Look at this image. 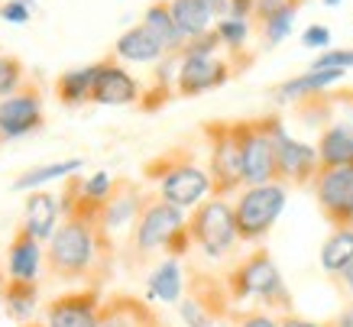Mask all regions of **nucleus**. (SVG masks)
Instances as JSON below:
<instances>
[{"label": "nucleus", "mask_w": 353, "mask_h": 327, "mask_svg": "<svg viewBox=\"0 0 353 327\" xmlns=\"http://www.w3.org/2000/svg\"><path fill=\"white\" fill-rule=\"evenodd\" d=\"M62 224L49 240V272L62 282H91L97 285V269L108 256V230L101 224L104 204H94L81 195V179H68L59 195Z\"/></svg>", "instance_id": "obj_1"}, {"label": "nucleus", "mask_w": 353, "mask_h": 327, "mask_svg": "<svg viewBox=\"0 0 353 327\" xmlns=\"http://www.w3.org/2000/svg\"><path fill=\"white\" fill-rule=\"evenodd\" d=\"M227 295L234 305L256 301L263 308H279V311L292 308V295L282 282V272L266 250H256L240 266H234V272L227 275Z\"/></svg>", "instance_id": "obj_2"}, {"label": "nucleus", "mask_w": 353, "mask_h": 327, "mask_svg": "<svg viewBox=\"0 0 353 327\" xmlns=\"http://www.w3.org/2000/svg\"><path fill=\"white\" fill-rule=\"evenodd\" d=\"M192 233H188V217H185L182 208H175L169 201H150L139 221L133 224V246L139 253H156V250H165V256L179 259V256L188 253L192 246Z\"/></svg>", "instance_id": "obj_3"}, {"label": "nucleus", "mask_w": 353, "mask_h": 327, "mask_svg": "<svg viewBox=\"0 0 353 327\" xmlns=\"http://www.w3.org/2000/svg\"><path fill=\"white\" fill-rule=\"evenodd\" d=\"M146 175L159 185V198L175 204V208H182V211H194L201 201H208L214 195L211 175L185 156L156 159V162L146 166Z\"/></svg>", "instance_id": "obj_4"}, {"label": "nucleus", "mask_w": 353, "mask_h": 327, "mask_svg": "<svg viewBox=\"0 0 353 327\" xmlns=\"http://www.w3.org/2000/svg\"><path fill=\"white\" fill-rule=\"evenodd\" d=\"M285 201H289V188H285L282 181L253 185V188L240 191L234 201L236 237H240V243L266 240V233L272 230V224L279 221V214L285 211Z\"/></svg>", "instance_id": "obj_5"}, {"label": "nucleus", "mask_w": 353, "mask_h": 327, "mask_svg": "<svg viewBox=\"0 0 353 327\" xmlns=\"http://www.w3.org/2000/svg\"><path fill=\"white\" fill-rule=\"evenodd\" d=\"M204 139H208V159H211L208 175H211L214 198L240 195L246 185H243V149H240L236 123H208Z\"/></svg>", "instance_id": "obj_6"}, {"label": "nucleus", "mask_w": 353, "mask_h": 327, "mask_svg": "<svg viewBox=\"0 0 353 327\" xmlns=\"http://www.w3.org/2000/svg\"><path fill=\"white\" fill-rule=\"evenodd\" d=\"M188 233H192L194 246H201V253L208 259H224L234 250L240 237H236V217L234 204L227 198H211L201 201L188 217Z\"/></svg>", "instance_id": "obj_7"}, {"label": "nucleus", "mask_w": 353, "mask_h": 327, "mask_svg": "<svg viewBox=\"0 0 353 327\" xmlns=\"http://www.w3.org/2000/svg\"><path fill=\"white\" fill-rule=\"evenodd\" d=\"M236 133H240V149H243V185L246 188L279 181L272 117H259V120H236Z\"/></svg>", "instance_id": "obj_8"}, {"label": "nucleus", "mask_w": 353, "mask_h": 327, "mask_svg": "<svg viewBox=\"0 0 353 327\" xmlns=\"http://www.w3.org/2000/svg\"><path fill=\"white\" fill-rule=\"evenodd\" d=\"M272 137H276V162H279V181L285 185H308L314 175L321 172V159H318V146L301 143L285 130V123L272 117Z\"/></svg>", "instance_id": "obj_9"}, {"label": "nucleus", "mask_w": 353, "mask_h": 327, "mask_svg": "<svg viewBox=\"0 0 353 327\" xmlns=\"http://www.w3.org/2000/svg\"><path fill=\"white\" fill-rule=\"evenodd\" d=\"M39 127H43V95H39V88L26 85L17 95L0 101V139L3 143L30 137Z\"/></svg>", "instance_id": "obj_10"}, {"label": "nucleus", "mask_w": 353, "mask_h": 327, "mask_svg": "<svg viewBox=\"0 0 353 327\" xmlns=\"http://www.w3.org/2000/svg\"><path fill=\"white\" fill-rule=\"evenodd\" d=\"M314 198L321 208L324 221L331 227H341L343 214L353 204V166H341V169H321L314 175Z\"/></svg>", "instance_id": "obj_11"}, {"label": "nucleus", "mask_w": 353, "mask_h": 327, "mask_svg": "<svg viewBox=\"0 0 353 327\" xmlns=\"http://www.w3.org/2000/svg\"><path fill=\"white\" fill-rule=\"evenodd\" d=\"M46 327H101V295L94 285L55 298L46 311Z\"/></svg>", "instance_id": "obj_12"}, {"label": "nucleus", "mask_w": 353, "mask_h": 327, "mask_svg": "<svg viewBox=\"0 0 353 327\" xmlns=\"http://www.w3.org/2000/svg\"><path fill=\"white\" fill-rule=\"evenodd\" d=\"M227 78H230V65L221 55H208V59L182 55V65H179V75H175V91L185 97H194L221 88Z\"/></svg>", "instance_id": "obj_13"}, {"label": "nucleus", "mask_w": 353, "mask_h": 327, "mask_svg": "<svg viewBox=\"0 0 353 327\" xmlns=\"http://www.w3.org/2000/svg\"><path fill=\"white\" fill-rule=\"evenodd\" d=\"M94 104H104V107H127V104H137L139 101V85L137 78L120 68L117 62H101V72H97V81H94V95H91Z\"/></svg>", "instance_id": "obj_14"}, {"label": "nucleus", "mask_w": 353, "mask_h": 327, "mask_svg": "<svg viewBox=\"0 0 353 327\" xmlns=\"http://www.w3.org/2000/svg\"><path fill=\"white\" fill-rule=\"evenodd\" d=\"M146 204H150V201H143V191H139L133 181L117 179L114 195L104 201V211H101V224H104V230L114 233V230H123L127 224H137Z\"/></svg>", "instance_id": "obj_15"}, {"label": "nucleus", "mask_w": 353, "mask_h": 327, "mask_svg": "<svg viewBox=\"0 0 353 327\" xmlns=\"http://www.w3.org/2000/svg\"><path fill=\"white\" fill-rule=\"evenodd\" d=\"M59 217H62L59 195H49V191H30L26 211H23V230H30L39 243L52 240L55 230H59Z\"/></svg>", "instance_id": "obj_16"}, {"label": "nucleus", "mask_w": 353, "mask_h": 327, "mask_svg": "<svg viewBox=\"0 0 353 327\" xmlns=\"http://www.w3.org/2000/svg\"><path fill=\"white\" fill-rule=\"evenodd\" d=\"M318 159H321V169L353 166V120H337L321 130Z\"/></svg>", "instance_id": "obj_17"}, {"label": "nucleus", "mask_w": 353, "mask_h": 327, "mask_svg": "<svg viewBox=\"0 0 353 327\" xmlns=\"http://www.w3.org/2000/svg\"><path fill=\"white\" fill-rule=\"evenodd\" d=\"M343 75L347 72H341V68H308L305 75H295L289 81H282L276 88V101L289 104V101L314 97V95H321V91H327L331 85H337V81H343Z\"/></svg>", "instance_id": "obj_18"}, {"label": "nucleus", "mask_w": 353, "mask_h": 327, "mask_svg": "<svg viewBox=\"0 0 353 327\" xmlns=\"http://www.w3.org/2000/svg\"><path fill=\"white\" fill-rule=\"evenodd\" d=\"M39 266H43V246H39V240H36L30 230L20 227L10 243V253H7V272H10V279L36 282Z\"/></svg>", "instance_id": "obj_19"}, {"label": "nucleus", "mask_w": 353, "mask_h": 327, "mask_svg": "<svg viewBox=\"0 0 353 327\" xmlns=\"http://www.w3.org/2000/svg\"><path fill=\"white\" fill-rule=\"evenodd\" d=\"M114 52H117V59H123V62H137V65L162 62V59L169 55L162 49L159 39H156L143 23H139V26H130V30L120 36L117 46H114Z\"/></svg>", "instance_id": "obj_20"}, {"label": "nucleus", "mask_w": 353, "mask_h": 327, "mask_svg": "<svg viewBox=\"0 0 353 327\" xmlns=\"http://www.w3.org/2000/svg\"><path fill=\"white\" fill-rule=\"evenodd\" d=\"M97 72H101V62L85 65V68H72V72L59 75V81H55V95H59V101L68 104V107H78V104H85V101H91Z\"/></svg>", "instance_id": "obj_21"}, {"label": "nucleus", "mask_w": 353, "mask_h": 327, "mask_svg": "<svg viewBox=\"0 0 353 327\" xmlns=\"http://www.w3.org/2000/svg\"><path fill=\"white\" fill-rule=\"evenodd\" d=\"M169 10H172V20L179 26V32L185 36V43H192L204 32H211L214 26V17L208 13L201 0H169Z\"/></svg>", "instance_id": "obj_22"}, {"label": "nucleus", "mask_w": 353, "mask_h": 327, "mask_svg": "<svg viewBox=\"0 0 353 327\" xmlns=\"http://www.w3.org/2000/svg\"><path fill=\"white\" fill-rule=\"evenodd\" d=\"M143 26H146V30L159 39L162 49H165L169 55H175V52H182V49H185V36L179 32L175 20H172L169 3H162V0L150 3V7H146V13H143Z\"/></svg>", "instance_id": "obj_23"}, {"label": "nucleus", "mask_w": 353, "mask_h": 327, "mask_svg": "<svg viewBox=\"0 0 353 327\" xmlns=\"http://www.w3.org/2000/svg\"><path fill=\"white\" fill-rule=\"evenodd\" d=\"M85 169V159H62V162H49V166H36V169H26L20 179L13 181V191H39L43 185L55 179H72Z\"/></svg>", "instance_id": "obj_24"}, {"label": "nucleus", "mask_w": 353, "mask_h": 327, "mask_svg": "<svg viewBox=\"0 0 353 327\" xmlns=\"http://www.w3.org/2000/svg\"><path fill=\"white\" fill-rule=\"evenodd\" d=\"M182 266L179 259H162L156 269L150 272V298L152 301H162V305H175L182 298Z\"/></svg>", "instance_id": "obj_25"}, {"label": "nucleus", "mask_w": 353, "mask_h": 327, "mask_svg": "<svg viewBox=\"0 0 353 327\" xmlns=\"http://www.w3.org/2000/svg\"><path fill=\"white\" fill-rule=\"evenodd\" d=\"M353 263V227H337L321 246V269L341 279L343 269Z\"/></svg>", "instance_id": "obj_26"}, {"label": "nucleus", "mask_w": 353, "mask_h": 327, "mask_svg": "<svg viewBox=\"0 0 353 327\" xmlns=\"http://www.w3.org/2000/svg\"><path fill=\"white\" fill-rule=\"evenodd\" d=\"M36 301H39V288L36 282H23V279H10L7 288H3V308L13 321L26 324L36 311Z\"/></svg>", "instance_id": "obj_27"}, {"label": "nucleus", "mask_w": 353, "mask_h": 327, "mask_svg": "<svg viewBox=\"0 0 353 327\" xmlns=\"http://www.w3.org/2000/svg\"><path fill=\"white\" fill-rule=\"evenodd\" d=\"M299 7H301V0H292L285 10H279L276 17H269L266 23H259V26H263V43H266V46L285 43V39L292 36V30H295V17H299Z\"/></svg>", "instance_id": "obj_28"}, {"label": "nucleus", "mask_w": 353, "mask_h": 327, "mask_svg": "<svg viewBox=\"0 0 353 327\" xmlns=\"http://www.w3.org/2000/svg\"><path fill=\"white\" fill-rule=\"evenodd\" d=\"M23 78H26V72H23L20 59H17V55H0V101L17 95L20 88H26Z\"/></svg>", "instance_id": "obj_29"}, {"label": "nucleus", "mask_w": 353, "mask_h": 327, "mask_svg": "<svg viewBox=\"0 0 353 327\" xmlns=\"http://www.w3.org/2000/svg\"><path fill=\"white\" fill-rule=\"evenodd\" d=\"M214 32L221 36L224 49H243V43L250 39V20H234V17H224V20L214 23Z\"/></svg>", "instance_id": "obj_30"}, {"label": "nucleus", "mask_w": 353, "mask_h": 327, "mask_svg": "<svg viewBox=\"0 0 353 327\" xmlns=\"http://www.w3.org/2000/svg\"><path fill=\"white\" fill-rule=\"evenodd\" d=\"M114 185H117V179H110V172H94L91 179L81 181V195L94 204H104L114 195Z\"/></svg>", "instance_id": "obj_31"}, {"label": "nucleus", "mask_w": 353, "mask_h": 327, "mask_svg": "<svg viewBox=\"0 0 353 327\" xmlns=\"http://www.w3.org/2000/svg\"><path fill=\"white\" fill-rule=\"evenodd\" d=\"M311 68H341V72H350L353 49H327V52H321L314 62H311Z\"/></svg>", "instance_id": "obj_32"}, {"label": "nucleus", "mask_w": 353, "mask_h": 327, "mask_svg": "<svg viewBox=\"0 0 353 327\" xmlns=\"http://www.w3.org/2000/svg\"><path fill=\"white\" fill-rule=\"evenodd\" d=\"M221 36H217L214 30L204 32V36H198V39H192V43H185L182 55H198V59H208V55H217V49H221Z\"/></svg>", "instance_id": "obj_33"}, {"label": "nucleus", "mask_w": 353, "mask_h": 327, "mask_svg": "<svg viewBox=\"0 0 353 327\" xmlns=\"http://www.w3.org/2000/svg\"><path fill=\"white\" fill-rule=\"evenodd\" d=\"M301 46H305V49H321V52H327V49H331V30L321 26V23H311L308 30L301 32Z\"/></svg>", "instance_id": "obj_34"}, {"label": "nucleus", "mask_w": 353, "mask_h": 327, "mask_svg": "<svg viewBox=\"0 0 353 327\" xmlns=\"http://www.w3.org/2000/svg\"><path fill=\"white\" fill-rule=\"evenodd\" d=\"M0 17L7 23H13V26H26L32 17V7L30 3H20V0H7V3L0 7Z\"/></svg>", "instance_id": "obj_35"}, {"label": "nucleus", "mask_w": 353, "mask_h": 327, "mask_svg": "<svg viewBox=\"0 0 353 327\" xmlns=\"http://www.w3.org/2000/svg\"><path fill=\"white\" fill-rule=\"evenodd\" d=\"M236 327H279V321L269 311H243Z\"/></svg>", "instance_id": "obj_36"}, {"label": "nucleus", "mask_w": 353, "mask_h": 327, "mask_svg": "<svg viewBox=\"0 0 353 327\" xmlns=\"http://www.w3.org/2000/svg\"><path fill=\"white\" fill-rule=\"evenodd\" d=\"M289 3L292 0H256V13H253V17H256L259 23H266L269 17H276L279 10H285Z\"/></svg>", "instance_id": "obj_37"}, {"label": "nucleus", "mask_w": 353, "mask_h": 327, "mask_svg": "<svg viewBox=\"0 0 353 327\" xmlns=\"http://www.w3.org/2000/svg\"><path fill=\"white\" fill-rule=\"evenodd\" d=\"M256 13V0H230V17L234 20H250Z\"/></svg>", "instance_id": "obj_38"}, {"label": "nucleus", "mask_w": 353, "mask_h": 327, "mask_svg": "<svg viewBox=\"0 0 353 327\" xmlns=\"http://www.w3.org/2000/svg\"><path fill=\"white\" fill-rule=\"evenodd\" d=\"M204 7H208V13L217 20H224V17H230V0H201Z\"/></svg>", "instance_id": "obj_39"}, {"label": "nucleus", "mask_w": 353, "mask_h": 327, "mask_svg": "<svg viewBox=\"0 0 353 327\" xmlns=\"http://www.w3.org/2000/svg\"><path fill=\"white\" fill-rule=\"evenodd\" d=\"M279 327H327V324H318V321H308V317H295V315H285L279 321Z\"/></svg>", "instance_id": "obj_40"}, {"label": "nucleus", "mask_w": 353, "mask_h": 327, "mask_svg": "<svg viewBox=\"0 0 353 327\" xmlns=\"http://www.w3.org/2000/svg\"><path fill=\"white\" fill-rule=\"evenodd\" d=\"M327 327H353V305H350V308H343L341 315L334 317V321H331Z\"/></svg>", "instance_id": "obj_41"}, {"label": "nucleus", "mask_w": 353, "mask_h": 327, "mask_svg": "<svg viewBox=\"0 0 353 327\" xmlns=\"http://www.w3.org/2000/svg\"><path fill=\"white\" fill-rule=\"evenodd\" d=\"M341 282H343V288L350 292V298H353V263L343 269V275H341Z\"/></svg>", "instance_id": "obj_42"}, {"label": "nucleus", "mask_w": 353, "mask_h": 327, "mask_svg": "<svg viewBox=\"0 0 353 327\" xmlns=\"http://www.w3.org/2000/svg\"><path fill=\"white\" fill-rule=\"evenodd\" d=\"M341 227H353V204H350V208H347V214H343ZM334 230H337V227H334Z\"/></svg>", "instance_id": "obj_43"}, {"label": "nucleus", "mask_w": 353, "mask_h": 327, "mask_svg": "<svg viewBox=\"0 0 353 327\" xmlns=\"http://www.w3.org/2000/svg\"><path fill=\"white\" fill-rule=\"evenodd\" d=\"M3 288H7V282H3V275H0V305H3Z\"/></svg>", "instance_id": "obj_44"}, {"label": "nucleus", "mask_w": 353, "mask_h": 327, "mask_svg": "<svg viewBox=\"0 0 353 327\" xmlns=\"http://www.w3.org/2000/svg\"><path fill=\"white\" fill-rule=\"evenodd\" d=\"M324 3H327V7H341V0H324Z\"/></svg>", "instance_id": "obj_45"}, {"label": "nucleus", "mask_w": 353, "mask_h": 327, "mask_svg": "<svg viewBox=\"0 0 353 327\" xmlns=\"http://www.w3.org/2000/svg\"><path fill=\"white\" fill-rule=\"evenodd\" d=\"M194 327H214V324H211V321H204V324H194Z\"/></svg>", "instance_id": "obj_46"}, {"label": "nucleus", "mask_w": 353, "mask_h": 327, "mask_svg": "<svg viewBox=\"0 0 353 327\" xmlns=\"http://www.w3.org/2000/svg\"><path fill=\"white\" fill-rule=\"evenodd\" d=\"M20 3H30V7H32V0H20Z\"/></svg>", "instance_id": "obj_47"}, {"label": "nucleus", "mask_w": 353, "mask_h": 327, "mask_svg": "<svg viewBox=\"0 0 353 327\" xmlns=\"http://www.w3.org/2000/svg\"><path fill=\"white\" fill-rule=\"evenodd\" d=\"M26 327H39V324H26Z\"/></svg>", "instance_id": "obj_48"}]
</instances>
